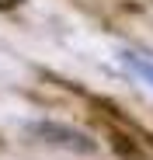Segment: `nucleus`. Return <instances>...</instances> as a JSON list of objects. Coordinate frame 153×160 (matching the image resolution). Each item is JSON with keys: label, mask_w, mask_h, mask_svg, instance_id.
<instances>
[{"label": "nucleus", "mask_w": 153, "mask_h": 160, "mask_svg": "<svg viewBox=\"0 0 153 160\" xmlns=\"http://www.w3.org/2000/svg\"><path fill=\"white\" fill-rule=\"evenodd\" d=\"M122 66L129 70V73H136L143 84H150V87H153V59L139 56V52H122Z\"/></svg>", "instance_id": "nucleus-2"}, {"label": "nucleus", "mask_w": 153, "mask_h": 160, "mask_svg": "<svg viewBox=\"0 0 153 160\" xmlns=\"http://www.w3.org/2000/svg\"><path fill=\"white\" fill-rule=\"evenodd\" d=\"M32 132L42 136L45 143H59V146H66V150H80V153H91V150H94V143H91L87 136H80L76 129L59 125V122H35Z\"/></svg>", "instance_id": "nucleus-1"}]
</instances>
